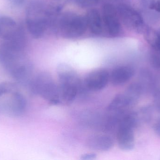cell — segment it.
<instances>
[{"label": "cell", "instance_id": "cell-9", "mask_svg": "<svg viewBox=\"0 0 160 160\" xmlns=\"http://www.w3.org/2000/svg\"><path fill=\"white\" fill-rule=\"evenodd\" d=\"M0 104L2 114L18 117L25 112L27 102L24 96L18 91H16L11 94L6 100L0 101Z\"/></svg>", "mask_w": 160, "mask_h": 160}, {"label": "cell", "instance_id": "cell-10", "mask_svg": "<svg viewBox=\"0 0 160 160\" xmlns=\"http://www.w3.org/2000/svg\"><path fill=\"white\" fill-rule=\"evenodd\" d=\"M110 80V75L106 70H96L89 72L85 78L83 85L89 91H98L106 87Z\"/></svg>", "mask_w": 160, "mask_h": 160}, {"label": "cell", "instance_id": "cell-3", "mask_svg": "<svg viewBox=\"0 0 160 160\" xmlns=\"http://www.w3.org/2000/svg\"><path fill=\"white\" fill-rule=\"evenodd\" d=\"M57 72L62 101L67 103L72 102L83 89V84L76 71L68 65L60 64Z\"/></svg>", "mask_w": 160, "mask_h": 160}, {"label": "cell", "instance_id": "cell-17", "mask_svg": "<svg viewBox=\"0 0 160 160\" xmlns=\"http://www.w3.org/2000/svg\"><path fill=\"white\" fill-rule=\"evenodd\" d=\"M99 0H68L70 3L79 7L88 8L98 4Z\"/></svg>", "mask_w": 160, "mask_h": 160}, {"label": "cell", "instance_id": "cell-21", "mask_svg": "<svg viewBox=\"0 0 160 160\" xmlns=\"http://www.w3.org/2000/svg\"><path fill=\"white\" fill-rule=\"evenodd\" d=\"M151 10H155L156 12L160 13V0L156 2L150 8Z\"/></svg>", "mask_w": 160, "mask_h": 160}, {"label": "cell", "instance_id": "cell-22", "mask_svg": "<svg viewBox=\"0 0 160 160\" xmlns=\"http://www.w3.org/2000/svg\"><path fill=\"white\" fill-rule=\"evenodd\" d=\"M154 131L155 133L160 138V121L154 125Z\"/></svg>", "mask_w": 160, "mask_h": 160}, {"label": "cell", "instance_id": "cell-1", "mask_svg": "<svg viewBox=\"0 0 160 160\" xmlns=\"http://www.w3.org/2000/svg\"><path fill=\"white\" fill-rule=\"evenodd\" d=\"M61 8L47 5L42 0H32L26 9L27 30L35 39L44 37L48 33H56Z\"/></svg>", "mask_w": 160, "mask_h": 160}, {"label": "cell", "instance_id": "cell-4", "mask_svg": "<svg viewBox=\"0 0 160 160\" xmlns=\"http://www.w3.org/2000/svg\"><path fill=\"white\" fill-rule=\"evenodd\" d=\"M28 85L33 95L39 96L50 104L57 105L62 101L59 85L48 72H40L33 77Z\"/></svg>", "mask_w": 160, "mask_h": 160}, {"label": "cell", "instance_id": "cell-16", "mask_svg": "<svg viewBox=\"0 0 160 160\" xmlns=\"http://www.w3.org/2000/svg\"><path fill=\"white\" fill-rule=\"evenodd\" d=\"M17 89V85L12 83H0V97L6 94H12L18 91Z\"/></svg>", "mask_w": 160, "mask_h": 160}, {"label": "cell", "instance_id": "cell-24", "mask_svg": "<svg viewBox=\"0 0 160 160\" xmlns=\"http://www.w3.org/2000/svg\"><path fill=\"white\" fill-rule=\"evenodd\" d=\"M159 64L160 66V58H158Z\"/></svg>", "mask_w": 160, "mask_h": 160}, {"label": "cell", "instance_id": "cell-11", "mask_svg": "<svg viewBox=\"0 0 160 160\" xmlns=\"http://www.w3.org/2000/svg\"><path fill=\"white\" fill-rule=\"evenodd\" d=\"M23 27L13 18L7 16H0V38L3 41L14 38Z\"/></svg>", "mask_w": 160, "mask_h": 160}, {"label": "cell", "instance_id": "cell-7", "mask_svg": "<svg viewBox=\"0 0 160 160\" xmlns=\"http://www.w3.org/2000/svg\"><path fill=\"white\" fill-rule=\"evenodd\" d=\"M121 23L131 31L137 33H144L146 26L141 14L130 5L121 3L117 8Z\"/></svg>", "mask_w": 160, "mask_h": 160}, {"label": "cell", "instance_id": "cell-6", "mask_svg": "<svg viewBox=\"0 0 160 160\" xmlns=\"http://www.w3.org/2000/svg\"><path fill=\"white\" fill-rule=\"evenodd\" d=\"M138 121V116L134 112L127 113L120 120L118 127L117 141L121 150L129 151L134 148V130L137 126Z\"/></svg>", "mask_w": 160, "mask_h": 160}, {"label": "cell", "instance_id": "cell-2", "mask_svg": "<svg viewBox=\"0 0 160 160\" xmlns=\"http://www.w3.org/2000/svg\"><path fill=\"white\" fill-rule=\"evenodd\" d=\"M0 65L18 85H27L32 78L33 65L24 50L2 42L0 45Z\"/></svg>", "mask_w": 160, "mask_h": 160}, {"label": "cell", "instance_id": "cell-8", "mask_svg": "<svg viewBox=\"0 0 160 160\" xmlns=\"http://www.w3.org/2000/svg\"><path fill=\"white\" fill-rule=\"evenodd\" d=\"M101 14L104 31L112 37L120 36L123 30L117 8L112 4H105L102 7Z\"/></svg>", "mask_w": 160, "mask_h": 160}, {"label": "cell", "instance_id": "cell-25", "mask_svg": "<svg viewBox=\"0 0 160 160\" xmlns=\"http://www.w3.org/2000/svg\"><path fill=\"white\" fill-rule=\"evenodd\" d=\"M118 1H120V0H118Z\"/></svg>", "mask_w": 160, "mask_h": 160}, {"label": "cell", "instance_id": "cell-12", "mask_svg": "<svg viewBox=\"0 0 160 160\" xmlns=\"http://www.w3.org/2000/svg\"><path fill=\"white\" fill-rule=\"evenodd\" d=\"M88 30L95 36H99L104 31L102 14L98 10L92 8L88 10L85 17Z\"/></svg>", "mask_w": 160, "mask_h": 160}, {"label": "cell", "instance_id": "cell-19", "mask_svg": "<svg viewBox=\"0 0 160 160\" xmlns=\"http://www.w3.org/2000/svg\"><path fill=\"white\" fill-rule=\"evenodd\" d=\"M7 1L13 6L19 7L23 5L27 0H7Z\"/></svg>", "mask_w": 160, "mask_h": 160}, {"label": "cell", "instance_id": "cell-20", "mask_svg": "<svg viewBox=\"0 0 160 160\" xmlns=\"http://www.w3.org/2000/svg\"><path fill=\"white\" fill-rule=\"evenodd\" d=\"M97 157V155L94 153H89L85 154L81 156V159L82 160H88L95 159Z\"/></svg>", "mask_w": 160, "mask_h": 160}, {"label": "cell", "instance_id": "cell-23", "mask_svg": "<svg viewBox=\"0 0 160 160\" xmlns=\"http://www.w3.org/2000/svg\"><path fill=\"white\" fill-rule=\"evenodd\" d=\"M0 114H2V110H1V104H0Z\"/></svg>", "mask_w": 160, "mask_h": 160}, {"label": "cell", "instance_id": "cell-14", "mask_svg": "<svg viewBox=\"0 0 160 160\" xmlns=\"http://www.w3.org/2000/svg\"><path fill=\"white\" fill-rule=\"evenodd\" d=\"M88 148L95 151L106 152L112 148L114 141L110 136L97 134L90 136L87 142Z\"/></svg>", "mask_w": 160, "mask_h": 160}, {"label": "cell", "instance_id": "cell-18", "mask_svg": "<svg viewBox=\"0 0 160 160\" xmlns=\"http://www.w3.org/2000/svg\"><path fill=\"white\" fill-rule=\"evenodd\" d=\"M158 0H140V3L145 8L150 9L151 7Z\"/></svg>", "mask_w": 160, "mask_h": 160}, {"label": "cell", "instance_id": "cell-13", "mask_svg": "<svg viewBox=\"0 0 160 160\" xmlns=\"http://www.w3.org/2000/svg\"><path fill=\"white\" fill-rule=\"evenodd\" d=\"M135 74V70L130 65H121L114 69L110 80L116 86L122 85L130 80Z\"/></svg>", "mask_w": 160, "mask_h": 160}, {"label": "cell", "instance_id": "cell-15", "mask_svg": "<svg viewBox=\"0 0 160 160\" xmlns=\"http://www.w3.org/2000/svg\"><path fill=\"white\" fill-rule=\"evenodd\" d=\"M144 34L148 43L160 54V27L155 29L147 28Z\"/></svg>", "mask_w": 160, "mask_h": 160}, {"label": "cell", "instance_id": "cell-5", "mask_svg": "<svg viewBox=\"0 0 160 160\" xmlns=\"http://www.w3.org/2000/svg\"><path fill=\"white\" fill-rule=\"evenodd\" d=\"M87 30L85 18L76 12L67 11L60 14L58 18L56 32L64 38H80Z\"/></svg>", "mask_w": 160, "mask_h": 160}]
</instances>
